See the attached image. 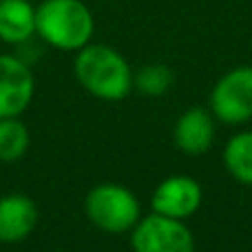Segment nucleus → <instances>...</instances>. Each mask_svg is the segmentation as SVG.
<instances>
[{"label": "nucleus", "mask_w": 252, "mask_h": 252, "mask_svg": "<svg viewBox=\"0 0 252 252\" xmlns=\"http://www.w3.org/2000/svg\"><path fill=\"white\" fill-rule=\"evenodd\" d=\"M73 73L78 82L97 100L120 102L133 89V71L126 58L106 44L82 47L75 56Z\"/></svg>", "instance_id": "obj_1"}, {"label": "nucleus", "mask_w": 252, "mask_h": 252, "mask_svg": "<svg viewBox=\"0 0 252 252\" xmlns=\"http://www.w3.org/2000/svg\"><path fill=\"white\" fill-rule=\"evenodd\" d=\"M95 31L93 13L82 0H42L35 7V33L60 51H80Z\"/></svg>", "instance_id": "obj_2"}, {"label": "nucleus", "mask_w": 252, "mask_h": 252, "mask_svg": "<svg viewBox=\"0 0 252 252\" xmlns=\"http://www.w3.org/2000/svg\"><path fill=\"white\" fill-rule=\"evenodd\" d=\"M84 213L95 228L111 235H124L142 219V208L133 192L122 184H100L89 190Z\"/></svg>", "instance_id": "obj_3"}, {"label": "nucleus", "mask_w": 252, "mask_h": 252, "mask_svg": "<svg viewBox=\"0 0 252 252\" xmlns=\"http://www.w3.org/2000/svg\"><path fill=\"white\" fill-rule=\"evenodd\" d=\"M130 248L133 252H195V237L184 219L151 213L130 230Z\"/></svg>", "instance_id": "obj_4"}, {"label": "nucleus", "mask_w": 252, "mask_h": 252, "mask_svg": "<svg viewBox=\"0 0 252 252\" xmlns=\"http://www.w3.org/2000/svg\"><path fill=\"white\" fill-rule=\"evenodd\" d=\"M210 113L223 124H244L252 118V66H237L217 80L210 91Z\"/></svg>", "instance_id": "obj_5"}, {"label": "nucleus", "mask_w": 252, "mask_h": 252, "mask_svg": "<svg viewBox=\"0 0 252 252\" xmlns=\"http://www.w3.org/2000/svg\"><path fill=\"white\" fill-rule=\"evenodd\" d=\"M35 91L31 66L22 58L0 53V120L18 118Z\"/></svg>", "instance_id": "obj_6"}, {"label": "nucleus", "mask_w": 252, "mask_h": 252, "mask_svg": "<svg viewBox=\"0 0 252 252\" xmlns=\"http://www.w3.org/2000/svg\"><path fill=\"white\" fill-rule=\"evenodd\" d=\"M201 186L197 179L188 175H173L157 184L151 197L153 213L166 215L173 219H188L199 210L201 206Z\"/></svg>", "instance_id": "obj_7"}, {"label": "nucleus", "mask_w": 252, "mask_h": 252, "mask_svg": "<svg viewBox=\"0 0 252 252\" xmlns=\"http://www.w3.org/2000/svg\"><path fill=\"white\" fill-rule=\"evenodd\" d=\"M175 146L184 155H204L215 144V115L210 109L192 106L179 115L173 130Z\"/></svg>", "instance_id": "obj_8"}, {"label": "nucleus", "mask_w": 252, "mask_h": 252, "mask_svg": "<svg viewBox=\"0 0 252 252\" xmlns=\"http://www.w3.org/2000/svg\"><path fill=\"white\" fill-rule=\"evenodd\" d=\"M38 206L31 197L13 192L0 197V244L25 241L38 226Z\"/></svg>", "instance_id": "obj_9"}, {"label": "nucleus", "mask_w": 252, "mask_h": 252, "mask_svg": "<svg viewBox=\"0 0 252 252\" xmlns=\"http://www.w3.org/2000/svg\"><path fill=\"white\" fill-rule=\"evenodd\" d=\"M35 33V7L29 0H0V40L25 44Z\"/></svg>", "instance_id": "obj_10"}, {"label": "nucleus", "mask_w": 252, "mask_h": 252, "mask_svg": "<svg viewBox=\"0 0 252 252\" xmlns=\"http://www.w3.org/2000/svg\"><path fill=\"white\" fill-rule=\"evenodd\" d=\"M223 166L237 182L252 186V130H241L223 148Z\"/></svg>", "instance_id": "obj_11"}, {"label": "nucleus", "mask_w": 252, "mask_h": 252, "mask_svg": "<svg viewBox=\"0 0 252 252\" xmlns=\"http://www.w3.org/2000/svg\"><path fill=\"white\" fill-rule=\"evenodd\" d=\"M29 148V130L18 118L0 120V161H18Z\"/></svg>", "instance_id": "obj_12"}, {"label": "nucleus", "mask_w": 252, "mask_h": 252, "mask_svg": "<svg viewBox=\"0 0 252 252\" xmlns=\"http://www.w3.org/2000/svg\"><path fill=\"white\" fill-rule=\"evenodd\" d=\"M173 80L175 75L170 71V66L157 62V64L142 66L137 73H133V87L148 97H161L170 91Z\"/></svg>", "instance_id": "obj_13"}]
</instances>
